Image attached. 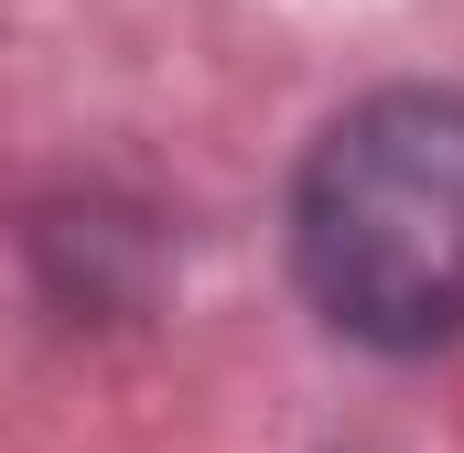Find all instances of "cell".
Segmentation results:
<instances>
[{"label": "cell", "mask_w": 464, "mask_h": 453, "mask_svg": "<svg viewBox=\"0 0 464 453\" xmlns=\"http://www.w3.org/2000/svg\"><path fill=\"white\" fill-rule=\"evenodd\" d=\"M292 270L356 345L421 356L464 335V98L389 87L346 109L292 184Z\"/></svg>", "instance_id": "obj_1"}]
</instances>
